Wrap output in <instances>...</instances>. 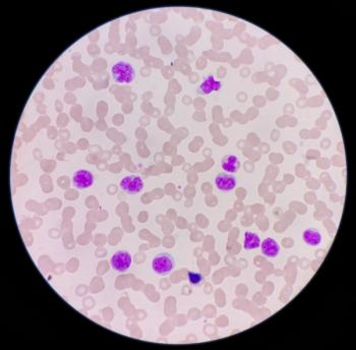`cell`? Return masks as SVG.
<instances>
[{
  "mask_svg": "<svg viewBox=\"0 0 356 350\" xmlns=\"http://www.w3.org/2000/svg\"><path fill=\"white\" fill-rule=\"evenodd\" d=\"M175 267L174 257L168 252L157 253L152 260V269L159 276L168 275Z\"/></svg>",
  "mask_w": 356,
  "mask_h": 350,
  "instance_id": "obj_2",
  "label": "cell"
},
{
  "mask_svg": "<svg viewBox=\"0 0 356 350\" xmlns=\"http://www.w3.org/2000/svg\"><path fill=\"white\" fill-rule=\"evenodd\" d=\"M260 245V238L259 236L251 231H246L244 233V241L243 246L246 250H252L258 248Z\"/></svg>",
  "mask_w": 356,
  "mask_h": 350,
  "instance_id": "obj_11",
  "label": "cell"
},
{
  "mask_svg": "<svg viewBox=\"0 0 356 350\" xmlns=\"http://www.w3.org/2000/svg\"><path fill=\"white\" fill-rule=\"evenodd\" d=\"M119 185L125 193L137 194L143 188V180L140 176L128 175L121 179Z\"/></svg>",
  "mask_w": 356,
  "mask_h": 350,
  "instance_id": "obj_4",
  "label": "cell"
},
{
  "mask_svg": "<svg viewBox=\"0 0 356 350\" xmlns=\"http://www.w3.org/2000/svg\"><path fill=\"white\" fill-rule=\"evenodd\" d=\"M187 279L189 284L192 286H199L204 282V277L200 273L191 272V271L187 272Z\"/></svg>",
  "mask_w": 356,
  "mask_h": 350,
  "instance_id": "obj_12",
  "label": "cell"
},
{
  "mask_svg": "<svg viewBox=\"0 0 356 350\" xmlns=\"http://www.w3.org/2000/svg\"><path fill=\"white\" fill-rule=\"evenodd\" d=\"M262 254L268 257H276L280 253V244L272 237H266L260 242Z\"/></svg>",
  "mask_w": 356,
  "mask_h": 350,
  "instance_id": "obj_8",
  "label": "cell"
},
{
  "mask_svg": "<svg viewBox=\"0 0 356 350\" xmlns=\"http://www.w3.org/2000/svg\"><path fill=\"white\" fill-rule=\"evenodd\" d=\"M222 88V82L217 80L214 75H207L203 78L198 86V93L202 95H209L213 92H218Z\"/></svg>",
  "mask_w": 356,
  "mask_h": 350,
  "instance_id": "obj_7",
  "label": "cell"
},
{
  "mask_svg": "<svg viewBox=\"0 0 356 350\" xmlns=\"http://www.w3.org/2000/svg\"><path fill=\"white\" fill-rule=\"evenodd\" d=\"M216 187L221 191H230L235 188L237 180L235 176L227 173H219L215 178Z\"/></svg>",
  "mask_w": 356,
  "mask_h": 350,
  "instance_id": "obj_6",
  "label": "cell"
},
{
  "mask_svg": "<svg viewBox=\"0 0 356 350\" xmlns=\"http://www.w3.org/2000/svg\"><path fill=\"white\" fill-rule=\"evenodd\" d=\"M303 241L309 246H317L321 243L322 236L320 232L315 228H308L304 230L302 234Z\"/></svg>",
  "mask_w": 356,
  "mask_h": 350,
  "instance_id": "obj_10",
  "label": "cell"
},
{
  "mask_svg": "<svg viewBox=\"0 0 356 350\" xmlns=\"http://www.w3.org/2000/svg\"><path fill=\"white\" fill-rule=\"evenodd\" d=\"M111 74L115 82L130 83L135 77V70L132 64L126 61H118L111 67Z\"/></svg>",
  "mask_w": 356,
  "mask_h": 350,
  "instance_id": "obj_1",
  "label": "cell"
},
{
  "mask_svg": "<svg viewBox=\"0 0 356 350\" xmlns=\"http://www.w3.org/2000/svg\"><path fill=\"white\" fill-rule=\"evenodd\" d=\"M131 264V254L126 250H118L110 258V265L112 269L120 273L127 271L130 268Z\"/></svg>",
  "mask_w": 356,
  "mask_h": 350,
  "instance_id": "obj_3",
  "label": "cell"
},
{
  "mask_svg": "<svg viewBox=\"0 0 356 350\" xmlns=\"http://www.w3.org/2000/svg\"><path fill=\"white\" fill-rule=\"evenodd\" d=\"M221 166L225 173H236L240 168V161L235 155H226L222 158Z\"/></svg>",
  "mask_w": 356,
  "mask_h": 350,
  "instance_id": "obj_9",
  "label": "cell"
},
{
  "mask_svg": "<svg viewBox=\"0 0 356 350\" xmlns=\"http://www.w3.org/2000/svg\"><path fill=\"white\" fill-rule=\"evenodd\" d=\"M72 183L76 188L79 189L91 187L94 183V175L91 171L85 169L77 170L72 176Z\"/></svg>",
  "mask_w": 356,
  "mask_h": 350,
  "instance_id": "obj_5",
  "label": "cell"
}]
</instances>
